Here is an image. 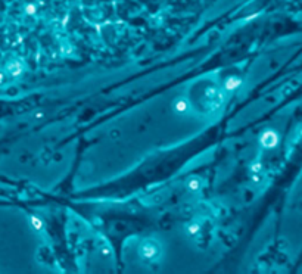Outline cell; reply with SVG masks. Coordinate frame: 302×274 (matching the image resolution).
<instances>
[{"mask_svg": "<svg viewBox=\"0 0 302 274\" xmlns=\"http://www.w3.org/2000/svg\"><path fill=\"white\" fill-rule=\"evenodd\" d=\"M140 252H142V255H143L145 258L152 259V258H155V256L158 255V248H156V245H155L153 242L146 240V242L142 243V246H140Z\"/></svg>", "mask_w": 302, "mask_h": 274, "instance_id": "obj_1", "label": "cell"}, {"mask_svg": "<svg viewBox=\"0 0 302 274\" xmlns=\"http://www.w3.org/2000/svg\"><path fill=\"white\" fill-rule=\"evenodd\" d=\"M277 143H278V136L274 131L268 130L261 136V145L265 146V148H274Z\"/></svg>", "mask_w": 302, "mask_h": 274, "instance_id": "obj_2", "label": "cell"}, {"mask_svg": "<svg viewBox=\"0 0 302 274\" xmlns=\"http://www.w3.org/2000/svg\"><path fill=\"white\" fill-rule=\"evenodd\" d=\"M240 83H242L240 78H237V77H230V78H227L224 87H226V90H234V88H237V87L240 86Z\"/></svg>", "mask_w": 302, "mask_h": 274, "instance_id": "obj_3", "label": "cell"}, {"mask_svg": "<svg viewBox=\"0 0 302 274\" xmlns=\"http://www.w3.org/2000/svg\"><path fill=\"white\" fill-rule=\"evenodd\" d=\"M174 108H175V111H177V112L183 113V112H186V111H187V108H189V103H187V102H186L184 99H178V100L175 102Z\"/></svg>", "mask_w": 302, "mask_h": 274, "instance_id": "obj_4", "label": "cell"}, {"mask_svg": "<svg viewBox=\"0 0 302 274\" xmlns=\"http://www.w3.org/2000/svg\"><path fill=\"white\" fill-rule=\"evenodd\" d=\"M31 224H33V227H34L36 230H41V228H43V223H41V220L37 218V217H31Z\"/></svg>", "mask_w": 302, "mask_h": 274, "instance_id": "obj_5", "label": "cell"}, {"mask_svg": "<svg viewBox=\"0 0 302 274\" xmlns=\"http://www.w3.org/2000/svg\"><path fill=\"white\" fill-rule=\"evenodd\" d=\"M205 94H207L208 99H214V97L218 94V91H217V88H214V87H208L207 91H205Z\"/></svg>", "mask_w": 302, "mask_h": 274, "instance_id": "obj_6", "label": "cell"}, {"mask_svg": "<svg viewBox=\"0 0 302 274\" xmlns=\"http://www.w3.org/2000/svg\"><path fill=\"white\" fill-rule=\"evenodd\" d=\"M187 186H189V189H190V190H197V189H199V186H200V183H199V180L192 178V180L187 183Z\"/></svg>", "mask_w": 302, "mask_h": 274, "instance_id": "obj_7", "label": "cell"}, {"mask_svg": "<svg viewBox=\"0 0 302 274\" xmlns=\"http://www.w3.org/2000/svg\"><path fill=\"white\" fill-rule=\"evenodd\" d=\"M197 231H199V225L197 224H190L189 225V233L190 234H196Z\"/></svg>", "mask_w": 302, "mask_h": 274, "instance_id": "obj_8", "label": "cell"}, {"mask_svg": "<svg viewBox=\"0 0 302 274\" xmlns=\"http://www.w3.org/2000/svg\"><path fill=\"white\" fill-rule=\"evenodd\" d=\"M19 72H21V66H19V65L12 66V74H14V75H18Z\"/></svg>", "mask_w": 302, "mask_h": 274, "instance_id": "obj_9", "label": "cell"}, {"mask_svg": "<svg viewBox=\"0 0 302 274\" xmlns=\"http://www.w3.org/2000/svg\"><path fill=\"white\" fill-rule=\"evenodd\" d=\"M252 171H254V173H258V171H259V165H258V164H256V165H252Z\"/></svg>", "mask_w": 302, "mask_h": 274, "instance_id": "obj_10", "label": "cell"}]
</instances>
